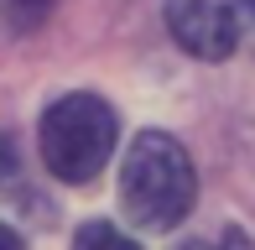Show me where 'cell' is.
Instances as JSON below:
<instances>
[{"label": "cell", "mask_w": 255, "mask_h": 250, "mask_svg": "<svg viewBox=\"0 0 255 250\" xmlns=\"http://www.w3.org/2000/svg\"><path fill=\"white\" fill-rule=\"evenodd\" d=\"M73 250H141L125 230H115L110 219H89L84 230L73 235Z\"/></svg>", "instance_id": "cell-4"}, {"label": "cell", "mask_w": 255, "mask_h": 250, "mask_svg": "<svg viewBox=\"0 0 255 250\" xmlns=\"http://www.w3.org/2000/svg\"><path fill=\"white\" fill-rule=\"evenodd\" d=\"M16 177H21V167H16V146H10V135H0V193L16 188Z\"/></svg>", "instance_id": "cell-7"}, {"label": "cell", "mask_w": 255, "mask_h": 250, "mask_svg": "<svg viewBox=\"0 0 255 250\" xmlns=\"http://www.w3.org/2000/svg\"><path fill=\"white\" fill-rule=\"evenodd\" d=\"M52 5H57V0H5V10H10V21H16V26H37Z\"/></svg>", "instance_id": "cell-5"}, {"label": "cell", "mask_w": 255, "mask_h": 250, "mask_svg": "<svg viewBox=\"0 0 255 250\" xmlns=\"http://www.w3.org/2000/svg\"><path fill=\"white\" fill-rule=\"evenodd\" d=\"M193 198H198V172H193L188 146L167 130H141L120 167V203L130 214V224L172 230L188 219Z\"/></svg>", "instance_id": "cell-1"}, {"label": "cell", "mask_w": 255, "mask_h": 250, "mask_svg": "<svg viewBox=\"0 0 255 250\" xmlns=\"http://www.w3.org/2000/svg\"><path fill=\"white\" fill-rule=\"evenodd\" d=\"M115 110L99 94H63L42 115V162L57 183H94L115 151Z\"/></svg>", "instance_id": "cell-2"}, {"label": "cell", "mask_w": 255, "mask_h": 250, "mask_svg": "<svg viewBox=\"0 0 255 250\" xmlns=\"http://www.w3.org/2000/svg\"><path fill=\"white\" fill-rule=\"evenodd\" d=\"M0 250H26V245H21V235H16V230H10V224H5V219H0Z\"/></svg>", "instance_id": "cell-8"}, {"label": "cell", "mask_w": 255, "mask_h": 250, "mask_svg": "<svg viewBox=\"0 0 255 250\" xmlns=\"http://www.w3.org/2000/svg\"><path fill=\"white\" fill-rule=\"evenodd\" d=\"M167 26L182 52L219 63L245 37V0H167Z\"/></svg>", "instance_id": "cell-3"}, {"label": "cell", "mask_w": 255, "mask_h": 250, "mask_svg": "<svg viewBox=\"0 0 255 250\" xmlns=\"http://www.w3.org/2000/svg\"><path fill=\"white\" fill-rule=\"evenodd\" d=\"M245 26L255 31V0H245Z\"/></svg>", "instance_id": "cell-9"}, {"label": "cell", "mask_w": 255, "mask_h": 250, "mask_svg": "<svg viewBox=\"0 0 255 250\" xmlns=\"http://www.w3.org/2000/svg\"><path fill=\"white\" fill-rule=\"evenodd\" d=\"M182 250H255V240L245 230H224L219 240H193V245H182Z\"/></svg>", "instance_id": "cell-6"}]
</instances>
